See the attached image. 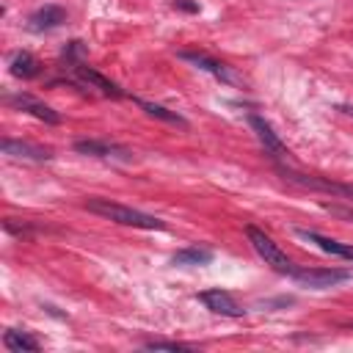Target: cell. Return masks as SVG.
<instances>
[{
	"mask_svg": "<svg viewBox=\"0 0 353 353\" xmlns=\"http://www.w3.org/2000/svg\"><path fill=\"white\" fill-rule=\"evenodd\" d=\"M199 301H201L210 312L223 314V317H243V312H245V309L234 301V295L226 292V290H221V287H212V290L199 292Z\"/></svg>",
	"mask_w": 353,
	"mask_h": 353,
	"instance_id": "8992f818",
	"label": "cell"
},
{
	"mask_svg": "<svg viewBox=\"0 0 353 353\" xmlns=\"http://www.w3.org/2000/svg\"><path fill=\"white\" fill-rule=\"evenodd\" d=\"M63 22H66V8L50 3V6H41V8H36V11L30 14L28 28L36 30V33H41V30H52V28H58V25H63Z\"/></svg>",
	"mask_w": 353,
	"mask_h": 353,
	"instance_id": "7c38bea8",
	"label": "cell"
},
{
	"mask_svg": "<svg viewBox=\"0 0 353 353\" xmlns=\"http://www.w3.org/2000/svg\"><path fill=\"white\" fill-rule=\"evenodd\" d=\"M63 69H69V80H72L77 88H83V91H97V94L113 97V99H121V97H124V91H121L113 80H108L102 72H97V69L88 66L85 61H80V63H74V66H63Z\"/></svg>",
	"mask_w": 353,
	"mask_h": 353,
	"instance_id": "7a4b0ae2",
	"label": "cell"
},
{
	"mask_svg": "<svg viewBox=\"0 0 353 353\" xmlns=\"http://www.w3.org/2000/svg\"><path fill=\"white\" fill-rule=\"evenodd\" d=\"M245 237H248V243H251V248L265 259V265H270L276 273H284V276H290L292 270H295V265L290 262V256L273 243V237L270 234H265L262 229H256V226H245Z\"/></svg>",
	"mask_w": 353,
	"mask_h": 353,
	"instance_id": "3957f363",
	"label": "cell"
},
{
	"mask_svg": "<svg viewBox=\"0 0 353 353\" xmlns=\"http://www.w3.org/2000/svg\"><path fill=\"white\" fill-rule=\"evenodd\" d=\"M298 234H301L303 240L314 243L320 251H325V254H334V256H342V259H350V262H353V245L339 243V240L325 237V234H317V232H309V229H298Z\"/></svg>",
	"mask_w": 353,
	"mask_h": 353,
	"instance_id": "4fadbf2b",
	"label": "cell"
},
{
	"mask_svg": "<svg viewBox=\"0 0 353 353\" xmlns=\"http://www.w3.org/2000/svg\"><path fill=\"white\" fill-rule=\"evenodd\" d=\"M6 102L14 105V108H19V110H25V113H30V116H36V119H41V121H47V124H58L61 121V113L58 110H52L50 105L39 102L30 94H11V97H6Z\"/></svg>",
	"mask_w": 353,
	"mask_h": 353,
	"instance_id": "ba28073f",
	"label": "cell"
},
{
	"mask_svg": "<svg viewBox=\"0 0 353 353\" xmlns=\"http://www.w3.org/2000/svg\"><path fill=\"white\" fill-rule=\"evenodd\" d=\"M298 284L314 287V290H325V287H336L347 279H353V270L347 268H295L290 273Z\"/></svg>",
	"mask_w": 353,
	"mask_h": 353,
	"instance_id": "5b68a950",
	"label": "cell"
},
{
	"mask_svg": "<svg viewBox=\"0 0 353 353\" xmlns=\"http://www.w3.org/2000/svg\"><path fill=\"white\" fill-rule=\"evenodd\" d=\"M182 61H188V63H193V66H199V69H204V72H210V74H215L218 80H226V83H234V74H232V69L226 66V63H221V61H215V58H210V55H204V52H193V50H179L176 52Z\"/></svg>",
	"mask_w": 353,
	"mask_h": 353,
	"instance_id": "8fae6325",
	"label": "cell"
},
{
	"mask_svg": "<svg viewBox=\"0 0 353 353\" xmlns=\"http://www.w3.org/2000/svg\"><path fill=\"white\" fill-rule=\"evenodd\" d=\"M279 174L281 179L298 185V188H306V190H320V193H331V196H339V199H347L353 201V185H345V182H331V179H323V176H309V174H298L292 168H284L279 165Z\"/></svg>",
	"mask_w": 353,
	"mask_h": 353,
	"instance_id": "277c9868",
	"label": "cell"
},
{
	"mask_svg": "<svg viewBox=\"0 0 353 353\" xmlns=\"http://www.w3.org/2000/svg\"><path fill=\"white\" fill-rule=\"evenodd\" d=\"M212 248H207V245H188V248H182V251H176L174 256H171V262L174 265H210L212 262Z\"/></svg>",
	"mask_w": 353,
	"mask_h": 353,
	"instance_id": "e0dca14e",
	"label": "cell"
},
{
	"mask_svg": "<svg viewBox=\"0 0 353 353\" xmlns=\"http://www.w3.org/2000/svg\"><path fill=\"white\" fill-rule=\"evenodd\" d=\"M135 105H138L141 110H146L149 116L160 119V121H168V124H174V127H182V130H188V119H185V116H179L176 110H168V108H163V105H154V102H146V99H141V97H135Z\"/></svg>",
	"mask_w": 353,
	"mask_h": 353,
	"instance_id": "2e32d148",
	"label": "cell"
},
{
	"mask_svg": "<svg viewBox=\"0 0 353 353\" xmlns=\"http://www.w3.org/2000/svg\"><path fill=\"white\" fill-rule=\"evenodd\" d=\"M74 152L91 154V157H121V160H130V157H132V152H130L127 146L113 143V141H94V138L77 141V143H74Z\"/></svg>",
	"mask_w": 353,
	"mask_h": 353,
	"instance_id": "30bf717a",
	"label": "cell"
},
{
	"mask_svg": "<svg viewBox=\"0 0 353 353\" xmlns=\"http://www.w3.org/2000/svg\"><path fill=\"white\" fill-rule=\"evenodd\" d=\"M171 6H174V8H182V11H188V14H196V11H199V3H193V0H171Z\"/></svg>",
	"mask_w": 353,
	"mask_h": 353,
	"instance_id": "ffe728a7",
	"label": "cell"
},
{
	"mask_svg": "<svg viewBox=\"0 0 353 353\" xmlns=\"http://www.w3.org/2000/svg\"><path fill=\"white\" fill-rule=\"evenodd\" d=\"M3 345H6L11 353H36V350L41 347V342H39L33 334L17 331V328H8V331L3 334Z\"/></svg>",
	"mask_w": 353,
	"mask_h": 353,
	"instance_id": "5bb4252c",
	"label": "cell"
},
{
	"mask_svg": "<svg viewBox=\"0 0 353 353\" xmlns=\"http://www.w3.org/2000/svg\"><path fill=\"white\" fill-rule=\"evenodd\" d=\"M347 325H350V328H353V323H347Z\"/></svg>",
	"mask_w": 353,
	"mask_h": 353,
	"instance_id": "7402d4cb",
	"label": "cell"
},
{
	"mask_svg": "<svg viewBox=\"0 0 353 353\" xmlns=\"http://www.w3.org/2000/svg\"><path fill=\"white\" fill-rule=\"evenodd\" d=\"M8 66H11V74H14V77H22V80L39 77V72H41V63H39V58H36V55H30V52H25V50L14 52Z\"/></svg>",
	"mask_w": 353,
	"mask_h": 353,
	"instance_id": "9a60e30c",
	"label": "cell"
},
{
	"mask_svg": "<svg viewBox=\"0 0 353 353\" xmlns=\"http://www.w3.org/2000/svg\"><path fill=\"white\" fill-rule=\"evenodd\" d=\"M83 55H85V44H83L80 39H74V41H69V44L63 47L61 61H63L66 66H74V63H80V61H83Z\"/></svg>",
	"mask_w": 353,
	"mask_h": 353,
	"instance_id": "ac0fdd59",
	"label": "cell"
},
{
	"mask_svg": "<svg viewBox=\"0 0 353 353\" xmlns=\"http://www.w3.org/2000/svg\"><path fill=\"white\" fill-rule=\"evenodd\" d=\"M339 110L347 113V116H353V105H339Z\"/></svg>",
	"mask_w": 353,
	"mask_h": 353,
	"instance_id": "44dd1931",
	"label": "cell"
},
{
	"mask_svg": "<svg viewBox=\"0 0 353 353\" xmlns=\"http://www.w3.org/2000/svg\"><path fill=\"white\" fill-rule=\"evenodd\" d=\"M85 210L88 212H97L113 223H121V226H135V229H165V223L154 215H146L141 210H132L127 204H119V201H110V199H85Z\"/></svg>",
	"mask_w": 353,
	"mask_h": 353,
	"instance_id": "6da1fadb",
	"label": "cell"
},
{
	"mask_svg": "<svg viewBox=\"0 0 353 353\" xmlns=\"http://www.w3.org/2000/svg\"><path fill=\"white\" fill-rule=\"evenodd\" d=\"M143 347L146 350H196L188 342H171V339H149Z\"/></svg>",
	"mask_w": 353,
	"mask_h": 353,
	"instance_id": "d6986e66",
	"label": "cell"
},
{
	"mask_svg": "<svg viewBox=\"0 0 353 353\" xmlns=\"http://www.w3.org/2000/svg\"><path fill=\"white\" fill-rule=\"evenodd\" d=\"M248 124H251V130L256 132V138H259V143L265 146V152L270 154V157H276V160H284L290 152H287V146L281 143V138L273 132V127H270V121H265L262 116H256V113H248Z\"/></svg>",
	"mask_w": 353,
	"mask_h": 353,
	"instance_id": "52a82bcc",
	"label": "cell"
},
{
	"mask_svg": "<svg viewBox=\"0 0 353 353\" xmlns=\"http://www.w3.org/2000/svg\"><path fill=\"white\" fill-rule=\"evenodd\" d=\"M0 149H3V154H8V157L36 160V163H44V160L52 157V149L36 146V143H28V141H14V138H3V141H0Z\"/></svg>",
	"mask_w": 353,
	"mask_h": 353,
	"instance_id": "9c48e42d",
	"label": "cell"
}]
</instances>
